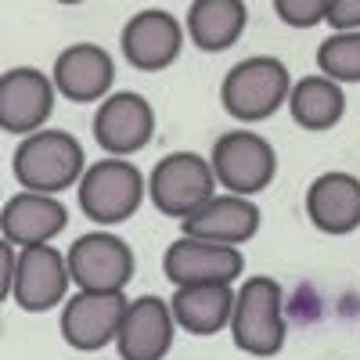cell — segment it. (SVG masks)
I'll list each match as a JSON object with an SVG mask.
<instances>
[{
  "instance_id": "obj_6",
  "label": "cell",
  "mask_w": 360,
  "mask_h": 360,
  "mask_svg": "<svg viewBox=\"0 0 360 360\" xmlns=\"http://www.w3.org/2000/svg\"><path fill=\"white\" fill-rule=\"evenodd\" d=\"M209 162H213L217 184L227 195H242V198H252V195L266 191L278 176L274 144L256 130H227V134H220L213 141Z\"/></svg>"
},
{
  "instance_id": "obj_8",
  "label": "cell",
  "mask_w": 360,
  "mask_h": 360,
  "mask_svg": "<svg viewBox=\"0 0 360 360\" xmlns=\"http://www.w3.org/2000/svg\"><path fill=\"white\" fill-rule=\"evenodd\" d=\"M58 86L33 65H15L0 72V130L11 137H33L54 112Z\"/></svg>"
},
{
  "instance_id": "obj_12",
  "label": "cell",
  "mask_w": 360,
  "mask_h": 360,
  "mask_svg": "<svg viewBox=\"0 0 360 360\" xmlns=\"http://www.w3.org/2000/svg\"><path fill=\"white\" fill-rule=\"evenodd\" d=\"M184 33L188 29L180 25L176 15H169L162 8H144V11L130 15V22L123 25L119 47H123V58L130 62V69H137V72H162L180 58Z\"/></svg>"
},
{
  "instance_id": "obj_23",
  "label": "cell",
  "mask_w": 360,
  "mask_h": 360,
  "mask_svg": "<svg viewBox=\"0 0 360 360\" xmlns=\"http://www.w3.org/2000/svg\"><path fill=\"white\" fill-rule=\"evenodd\" d=\"M270 4H274V15L292 29H314L332 15V0H270Z\"/></svg>"
},
{
  "instance_id": "obj_3",
  "label": "cell",
  "mask_w": 360,
  "mask_h": 360,
  "mask_svg": "<svg viewBox=\"0 0 360 360\" xmlns=\"http://www.w3.org/2000/svg\"><path fill=\"white\" fill-rule=\"evenodd\" d=\"M231 339L249 356H274L285 346V292L274 278H245L238 285Z\"/></svg>"
},
{
  "instance_id": "obj_9",
  "label": "cell",
  "mask_w": 360,
  "mask_h": 360,
  "mask_svg": "<svg viewBox=\"0 0 360 360\" xmlns=\"http://www.w3.org/2000/svg\"><path fill=\"white\" fill-rule=\"evenodd\" d=\"M130 299L123 292H72L62 307V339L79 353H98L119 339Z\"/></svg>"
},
{
  "instance_id": "obj_17",
  "label": "cell",
  "mask_w": 360,
  "mask_h": 360,
  "mask_svg": "<svg viewBox=\"0 0 360 360\" xmlns=\"http://www.w3.org/2000/svg\"><path fill=\"white\" fill-rule=\"evenodd\" d=\"M307 217L321 234H353L360 227V176L346 169H328L307 188Z\"/></svg>"
},
{
  "instance_id": "obj_20",
  "label": "cell",
  "mask_w": 360,
  "mask_h": 360,
  "mask_svg": "<svg viewBox=\"0 0 360 360\" xmlns=\"http://www.w3.org/2000/svg\"><path fill=\"white\" fill-rule=\"evenodd\" d=\"M249 25V8L245 0H191L188 8V40L205 51V54H220L242 40Z\"/></svg>"
},
{
  "instance_id": "obj_13",
  "label": "cell",
  "mask_w": 360,
  "mask_h": 360,
  "mask_svg": "<svg viewBox=\"0 0 360 360\" xmlns=\"http://www.w3.org/2000/svg\"><path fill=\"white\" fill-rule=\"evenodd\" d=\"M162 274L176 285H234L245 274V256L234 245H213L180 234L162 256Z\"/></svg>"
},
{
  "instance_id": "obj_14",
  "label": "cell",
  "mask_w": 360,
  "mask_h": 360,
  "mask_svg": "<svg viewBox=\"0 0 360 360\" xmlns=\"http://www.w3.org/2000/svg\"><path fill=\"white\" fill-rule=\"evenodd\" d=\"M51 79L58 94L69 98L72 105H94V101L101 105L115 79L112 54L98 44H72L54 58Z\"/></svg>"
},
{
  "instance_id": "obj_16",
  "label": "cell",
  "mask_w": 360,
  "mask_h": 360,
  "mask_svg": "<svg viewBox=\"0 0 360 360\" xmlns=\"http://www.w3.org/2000/svg\"><path fill=\"white\" fill-rule=\"evenodd\" d=\"M176 321L166 299L159 295H137L130 299L123 328H119V356L123 360H162L173 346Z\"/></svg>"
},
{
  "instance_id": "obj_4",
  "label": "cell",
  "mask_w": 360,
  "mask_h": 360,
  "mask_svg": "<svg viewBox=\"0 0 360 360\" xmlns=\"http://www.w3.org/2000/svg\"><path fill=\"white\" fill-rule=\"evenodd\" d=\"M144 191H148V180L130 159H101L94 166H86L76 188V198L90 224L115 227L141 209Z\"/></svg>"
},
{
  "instance_id": "obj_25",
  "label": "cell",
  "mask_w": 360,
  "mask_h": 360,
  "mask_svg": "<svg viewBox=\"0 0 360 360\" xmlns=\"http://www.w3.org/2000/svg\"><path fill=\"white\" fill-rule=\"evenodd\" d=\"M54 4H83V0H54Z\"/></svg>"
},
{
  "instance_id": "obj_18",
  "label": "cell",
  "mask_w": 360,
  "mask_h": 360,
  "mask_svg": "<svg viewBox=\"0 0 360 360\" xmlns=\"http://www.w3.org/2000/svg\"><path fill=\"white\" fill-rule=\"evenodd\" d=\"M188 238H198V242H213V245H245L249 238L259 231V205L252 198L242 195H217L209 198L195 217H188L180 224Z\"/></svg>"
},
{
  "instance_id": "obj_21",
  "label": "cell",
  "mask_w": 360,
  "mask_h": 360,
  "mask_svg": "<svg viewBox=\"0 0 360 360\" xmlns=\"http://www.w3.org/2000/svg\"><path fill=\"white\" fill-rule=\"evenodd\" d=\"M288 112H292V123L303 127L310 134L321 130H332L342 112H346V94H342V83L328 79V76H303L292 86V98H288Z\"/></svg>"
},
{
  "instance_id": "obj_19",
  "label": "cell",
  "mask_w": 360,
  "mask_h": 360,
  "mask_svg": "<svg viewBox=\"0 0 360 360\" xmlns=\"http://www.w3.org/2000/svg\"><path fill=\"white\" fill-rule=\"evenodd\" d=\"M234 299L238 292L231 285H184L169 299L173 321L184 328L188 335H217L231 328L234 317Z\"/></svg>"
},
{
  "instance_id": "obj_10",
  "label": "cell",
  "mask_w": 360,
  "mask_h": 360,
  "mask_svg": "<svg viewBox=\"0 0 360 360\" xmlns=\"http://www.w3.org/2000/svg\"><path fill=\"white\" fill-rule=\"evenodd\" d=\"M90 127H94V141L108 159H130L152 144L155 112L134 90H119V94H108L98 105Z\"/></svg>"
},
{
  "instance_id": "obj_1",
  "label": "cell",
  "mask_w": 360,
  "mask_h": 360,
  "mask_svg": "<svg viewBox=\"0 0 360 360\" xmlns=\"http://www.w3.org/2000/svg\"><path fill=\"white\" fill-rule=\"evenodd\" d=\"M11 173L22 191L58 198L69 188H79L86 173L83 144L69 130H40L33 137H22L11 155Z\"/></svg>"
},
{
  "instance_id": "obj_11",
  "label": "cell",
  "mask_w": 360,
  "mask_h": 360,
  "mask_svg": "<svg viewBox=\"0 0 360 360\" xmlns=\"http://www.w3.org/2000/svg\"><path fill=\"white\" fill-rule=\"evenodd\" d=\"M69 256L58 252L54 245H33L18 252V270H15V288L11 299L25 314H47L54 307L69 303Z\"/></svg>"
},
{
  "instance_id": "obj_2",
  "label": "cell",
  "mask_w": 360,
  "mask_h": 360,
  "mask_svg": "<svg viewBox=\"0 0 360 360\" xmlns=\"http://www.w3.org/2000/svg\"><path fill=\"white\" fill-rule=\"evenodd\" d=\"M292 86L295 83L281 58L252 54L227 69L220 83V101H224V112L238 119V123H263L281 105H288Z\"/></svg>"
},
{
  "instance_id": "obj_15",
  "label": "cell",
  "mask_w": 360,
  "mask_h": 360,
  "mask_svg": "<svg viewBox=\"0 0 360 360\" xmlns=\"http://www.w3.org/2000/svg\"><path fill=\"white\" fill-rule=\"evenodd\" d=\"M69 224V209L54 195H37V191H18L0 209V234L8 245H51Z\"/></svg>"
},
{
  "instance_id": "obj_22",
  "label": "cell",
  "mask_w": 360,
  "mask_h": 360,
  "mask_svg": "<svg viewBox=\"0 0 360 360\" xmlns=\"http://www.w3.org/2000/svg\"><path fill=\"white\" fill-rule=\"evenodd\" d=\"M317 69L335 83H360V29L328 37L317 47Z\"/></svg>"
},
{
  "instance_id": "obj_7",
  "label": "cell",
  "mask_w": 360,
  "mask_h": 360,
  "mask_svg": "<svg viewBox=\"0 0 360 360\" xmlns=\"http://www.w3.org/2000/svg\"><path fill=\"white\" fill-rule=\"evenodd\" d=\"M65 256H69L72 285L79 292H123L137 270L134 249L108 231L79 234Z\"/></svg>"
},
{
  "instance_id": "obj_24",
  "label": "cell",
  "mask_w": 360,
  "mask_h": 360,
  "mask_svg": "<svg viewBox=\"0 0 360 360\" xmlns=\"http://www.w3.org/2000/svg\"><path fill=\"white\" fill-rule=\"evenodd\" d=\"M328 25L335 33H349V29H360V0H332V15H328Z\"/></svg>"
},
{
  "instance_id": "obj_5",
  "label": "cell",
  "mask_w": 360,
  "mask_h": 360,
  "mask_svg": "<svg viewBox=\"0 0 360 360\" xmlns=\"http://www.w3.org/2000/svg\"><path fill=\"white\" fill-rule=\"evenodd\" d=\"M148 198L162 217L184 224L209 198H217L213 162L195 152H169L155 162L152 176H148Z\"/></svg>"
}]
</instances>
